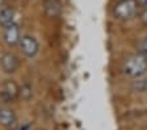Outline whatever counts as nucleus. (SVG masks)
Segmentation results:
<instances>
[{
    "mask_svg": "<svg viewBox=\"0 0 147 130\" xmlns=\"http://www.w3.org/2000/svg\"><path fill=\"white\" fill-rule=\"evenodd\" d=\"M18 46H20L21 53L25 57H28V58H33L40 51V43H38V41L33 36H29V34L21 36L20 41H18Z\"/></svg>",
    "mask_w": 147,
    "mask_h": 130,
    "instance_id": "3",
    "label": "nucleus"
},
{
    "mask_svg": "<svg viewBox=\"0 0 147 130\" xmlns=\"http://www.w3.org/2000/svg\"><path fill=\"white\" fill-rule=\"evenodd\" d=\"M133 88L135 91H139V92H143L147 91V79H141V80H135L133 83Z\"/></svg>",
    "mask_w": 147,
    "mask_h": 130,
    "instance_id": "10",
    "label": "nucleus"
},
{
    "mask_svg": "<svg viewBox=\"0 0 147 130\" xmlns=\"http://www.w3.org/2000/svg\"><path fill=\"white\" fill-rule=\"evenodd\" d=\"M15 22V11L12 7H1L0 8V25L5 28L8 25Z\"/></svg>",
    "mask_w": 147,
    "mask_h": 130,
    "instance_id": "8",
    "label": "nucleus"
},
{
    "mask_svg": "<svg viewBox=\"0 0 147 130\" xmlns=\"http://www.w3.org/2000/svg\"><path fill=\"white\" fill-rule=\"evenodd\" d=\"M20 96V87L15 80H5L0 90V99L4 102H13Z\"/></svg>",
    "mask_w": 147,
    "mask_h": 130,
    "instance_id": "4",
    "label": "nucleus"
},
{
    "mask_svg": "<svg viewBox=\"0 0 147 130\" xmlns=\"http://www.w3.org/2000/svg\"><path fill=\"white\" fill-rule=\"evenodd\" d=\"M0 66L5 74H13L20 67V59L13 53H5L0 58Z\"/></svg>",
    "mask_w": 147,
    "mask_h": 130,
    "instance_id": "5",
    "label": "nucleus"
},
{
    "mask_svg": "<svg viewBox=\"0 0 147 130\" xmlns=\"http://www.w3.org/2000/svg\"><path fill=\"white\" fill-rule=\"evenodd\" d=\"M0 125L7 129H16L17 126V116L9 108H0Z\"/></svg>",
    "mask_w": 147,
    "mask_h": 130,
    "instance_id": "7",
    "label": "nucleus"
},
{
    "mask_svg": "<svg viewBox=\"0 0 147 130\" xmlns=\"http://www.w3.org/2000/svg\"><path fill=\"white\" fill-rule=\"evenodd\" d=\"M45 12L46 15L55 19V17H59L62 13V5L59 3V0H46L45 1Z\"/></svg>",
    "mask_w": 147,
    "mask_h": 130,
    "instance_id": "9",
    "label": "nucleus"
},
{
    "mask_svg": "<svg viewBox=\"0 0 147 130\" xmlns=\"http://www.w3.org/2000/svg\"><path fill=\"white\" fill-rule=\"evenodd\" d=\"M137 49H138V53L139 54H143V55L147 57V37L138 42Z\"/></svg>",
    "mask_w": 147,
    "mask_h": 130,
    "instance_id": "11",
    "label": "nucleus"
},
{
    "mask_svg": "<svg viewBox=\"0 0 147 130\" xmlns=\"http://www.w3.org/2000/svg\"><path fill=\"white\" fill-rule=\"evenodd\" d=\"M142 20H143V21L147 24V8H146V9H144V12L142 13Z\"/></svg>",
    "mask_w": 147,
    "mask_h": 130,
    "instance_id": "12",
    "label": "nucleus"
},
{
    "mask_svg": "<svg viewBox=\"0 0 147 130\" xmlns=\"http://www.w3.org/2000/svg\"><path fill=\"white\" fill-rule=\"evenodd\" d=\"M138 1H139L141 5H143L144 8H147V0H138Z\"/></svg>",
    "mask_w": 147,
    "mask_h": 130,
    "instance_id": "13",
    "label": "nucleus"
},
{
    "mask_svg": "<svg viewBox=\"0 0 147 130\" xmlns=\"http://www.w3.org/2000/svg\"><path fill=\"white\" fill-rule=\"evenodd\" d=\"M139 7L141 4L138 0H119L113 7V15L117 20H131L137 16Z\"/></svg>",
    "mask_w": 147,
    "mask_h": 130,
    "instance_id": "2",
    "label": "nucleus"
},
{
    "mask_svg": "<svg viewBox=\"0 0 147 130\" xmlns=\"http://www.w3.org/2000/svg\"><path fill=\"white\" fill-rule=\"evenodd\" d=\"M122 72L129 77L138 79L147 72V57L143 54H134L125 59L122 65Z\"/></svg>",
    "mask_w": 147,
    "mask_h": 130,
    "instance_id": "1",
    "label": "nucleus"
},
{
    "mask_svg": "<svg viewBox=\"0 0 147 130\" xmlns=\"http://www.w3.org/2000/svg\"><path fill=\"white\" fill-rule=\"evenodd\" d=\"M21 38V33H20V28L16 22H12L11 25L5 26L4 29V41L8 46H16L18 45V41Z\"/></svg>",
    "mask_w": 147,
    "mask_h": 130,
    "instance_id": "6",
    "label": "nucleus"
},
{
    "mask_svg": "<svg viewBox=\"0 0 147 130\" xmlns=\"http://www.w3.org/2000/svg\"><path fill=\"white\" fill-rule=\"evenodd\" d=\"M3 3H4V0H0V5H3Z\"/></svg>",
    "mask_w": 147,
    "mask_h": 130,
    "instance_id": "14",
    "label": "nucleus"
}]
</instances>
